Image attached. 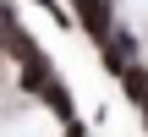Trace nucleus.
Here are the masks:
<instances>
[{"label": "nucleus", "mask_w": 148, "mask_h": 137, "mask_svg": "<svg viewBox=\"0 0 148 137\" xmlns=\"http://www.w3.org/2000/svg\"><path fill=\"white\" fill-rule=\"evenodd\" d=\"M115 82L126 88V99H132L137 110H148V66H137V60H126V66L115 71Z\"/></svg>", "instance_id": "3"}, {"label": "nucleus", "mask_w": 148, "mask_h": 137, "mask_svg": "<svg viewBox=\"0 0 148 137\" xmlns=\"http://www.w3.org/2000/svg\"><path fill=\"white\" fill-rule=\"evenodd\" d=\"M33 5H38V11H49L55 22H66V5H60V0H33Z\"/></svg>", "instance_id": "5"}, {"label": "nucleus", "mask_w": 148, "mask_h": 137, "mask_svg": "<svg viewBox=\"0 0 148 137\" xmlns=\"http://www.w3.org/2000/svg\"><path fill=\"white\" fill-rule=\"evenodd\" d=\"M143 115H148V110H143Z\"/></svg>", "instance_id": "6"}, {"label": "nucleus", "mask_w": 148, "mask_h": 137, "mask_svg": "<svg viewBox=\"0 0 148 137\" xmlns=\"http://www.w3.org/2000/svg\"><path fill=\"white\" fill-rule=\"evenodd\" d=\"M33 49H38V44H33V38H27V27H22L16 16H11V5L0 0V55L22 60V55H33Z\"/></svg>", "instance_id": "2"}, {"label": "nucleus", "mask_w": 148, "mask_h": 137, "mask_svg": "<svg viewBox=\"0 0 148 137\" xmlns=\"http://www.w3.org/2000/svg\"><path fill=\"white\" fill-rule=\"evenodd\" d=\"M38 99H44L60 121H77V104H71V93H66V82H60V77H49V82L38 88Z\"/></svg>", "instance_id": "4"}, {"label": "nucleus", "mask_w": 148, "mask_h": 137, "mask_svg": "<svg viewBox=\"0 0 148 137\" xmlns=\"http://www.w3.org/2000/svg\"><path fill=\"white\" fill-rule=\"evenodd\" d=\"M66 5H71V16L82 22V33H88L93 44L110 38V27H115V5H110V0H66Z\"/></svg>", "instance_id": "1"}]
</instances>
